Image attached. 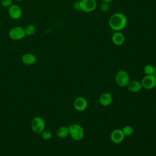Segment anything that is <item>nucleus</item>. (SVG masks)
I'll return each mask as SVG.
<instances>
[{
	"label": "nucleus",
	"instance_id": "obj_17",
	"mask_svg": "<svg viewBox=\"0 0 156 156\" xmlns=\"http://www.w3.org/2000/svg\"><path fill=\"white\" fill-rule=\"evenodd\" d=\"M122 132L124 135L125 136H130L133 134V129L132 127L130 126H124L122 129Z\"/></svg>",
	"mask_w": 156,
	"mask_h": 156
},
{
	"label": "nucleus",
	"instance_id": "obj_20",
	"mask_svg": "<svg viewBox=\"0 0 156 156\" xmlns=\"http://www.w3.org/2000/svg\"><path fill=\"white\" fill-rule=\"evenodd\" d=\"M100 9L101 10L102 12H107L108 11L109 9H110V5H109V3L108 2H103L100 6Z\"/></svg>",
	"mask_w": 156,
	"mask_h": 156
},
{
	"label": "nucleus",
	"instance_id": "obj_13",
	"mask_svg": "<svg viewBox=\"0 0 156 156\" xmlns=\"http://www.w3.org/2000/svg\"><path fill=\"white\" fill-rule=\"evenodd\" d=\"M127 87L129 91L132 93H135L140 92L143 88L141 82H139L138 80H133L129 81Z\"/></svg>",
	"mask_w": 156,
	"mask_h": 156
},
{
	"label": "nucleus",
	"instance_id": "obj_10",
	"mask_svg": "<svg viewBox=\"0 0 156 156\" xmlns=\"http://www.w3.org/2000/svg\"><path fill=\"white\" fill-rule=\"evenodd\" d=\"M8 13L10 17L13 20H18L22 16V11L20 7L16 5H11L8 9Z\"/></svg>",
	"mask_w": 156,
	"mask_h": 156
},
{
	"label": "nucleus",
	"instance_id": "obj_8",
	"mask_svg": "<svg viewBox=\"0 0 156 156\" xmlns=\"http://www.w3.org/2000/svg\"><path fill=\"white\" fill-rule=\"evenodd\" d=\"M73 106L76 110L78 112H83L87 108L88 101L83 97H77L74 101Z\"/></svg>",
	"mask_w": 156,
	"mask_h": 156
},
{
	"label": "nucleus",
	"instance_id": "obj_23",
	"mask_svg": "<svg viewBox=\"0 0 156 156\" xmlns=\"http://www.w3.org/2000/svg\"><path fill=\"white\" fill-rule=\"evenodd\" d=\"M16 1H23V0H16Z\"/></svg>",
	"mask_w": 156,
	"mask_h": 156
},
{
	"label": "nucleus",
	"instance_id": "obj_21",
	"mask_svg": "<svg viewBox=\"0 0 156 156\" xmlns=\"http://www.w3.org/2000/svg\"><path fill=\"white\" fill-rule=\"evenodd\" d=\"M12 0H1V4L4 7H9L12 5Z\"/></svg>",
	"mask_w": 156,
	"mask_h": 156
},
{
	"label": "nucleus",
	"instance_id": "obj_5",
	"mask_svg": "<svg viewBox=\"0 0 156 156\" xmlns=\"http://www.w3.org/2000/svg\"><path fill=\"white\" fill-rule=\"evenodd\" d=\"M45 122L44 119L39 116L35 117L31 122V128L33 132L37 133H41L45 129Z\"/></svg>",
	"mask_w": 156,
	"mask_h": 156
},
{
	"label": "nucleus",
	"instance_id": "obj_19",
	"mask_svg": "<svg viewBox=\"0 0 156 156\" xmlns=\"http://www.w3.org/2000/svg\"><path fill=\"white\" fill-rule=\"evenodd\" d=\"M41 137L44 140H49L52 137V133L48 130H44L41 132Z\"/></svg>",
	"mask_w": 156,
	"mask_h": 156
},
{
	"label": "nucleus",
	"instance_id": "obj_18",
	"mask_svg": "<svg viewBox=\"0 0 156 156\" xmlns=\"http://www.w3.org/2000/svg\"><path fill=\"white\" fill-rule=\"evenodd\" d=\"M26 35H32L35 32V27L32 24H29L26 26L24 29Z\"/></svg>",
	"mask_w": 156,
	"mask_h": 156
},
{
	"label": "nucleus",
	"instance_id": "obj_16",
	"mask_svg": "<svg viewBox=\"0 0 156 156\" xmlns=\"http://www.w3.org/2000/svg\"><path fill=\"white\" fill-rule=\"evenodd\" d=\"M155 67L152 65H146L144 67V73L146 75H154Z\"/></svg>",
	"mask_w": 156,
	"mask_h": 156
},
{
	"label": "nucleus",
	"instance_id": "obj_15",
	"mask_svg": "<svg viewBox=\"0 0 156 156\" xmlns=\"http://www.w3.org/2000/svg\"><path fill=\"white\" fill-rule=\"evenodd\" d=\"M57 135L60 138H66L69 135V129L66 126H61L58 127L56 132Z\"/></svg>",
	"mask_w": 156,
	"mask_h": 156
},
{
	"label": "nucleus",
	"instance_id": "obj_1",
	"mask_svg": "<svg viewBox=\"0 0 156 156\" xmlns=\"http://www.w3.org/2000/svg\"><path fill=\"white\" fill-rule=\"evenodd\" d=\"M127 24L126 16L122 13H115L112 14L109 20L108 24L110 27L115 31H121L125 28Z\"/></svg>",
	"mask_w": 156,
	"mask_h": 156
},
{
	"label": "nucleus",
	"instance_id": "obj_11",
	"mask_svg": "<svg viewBox=\"0 0 156 156\" xmlns=\"http://www.w3.org/2000/svg\"><path fill=\"white\" fill-rule=\"evenodd\" d=\"M112 41L115 45L121 46L124 43V35L121 31H115L112 36Z\"/></svg>",
	"mask_w": 156,
	"mask_h": 156
},
{
	"label": "nucleus",
	"instance_id": "obj_4",
	"mask_svg": "<svg viewBox=\"0 0 156 156\" xmlns=\"http://www.w3.org/2000/svg\"><path fill=\"white\" fill-rule=\"evenodd\" d=\"M97 7L96 0H80L79 1V10L83 12H93Z\"/></svg>",
	"mask_w": 156,
	"mask_h": 156
},
{
	"label": "nucleus",
	"instance_id": "obj_6",
	"mask_svg": "<svg viewBox=\"0 0 156 156\" xmlns=\"http://www.w3.org/2000/svg\"><path fill=\"white\" fill-rule=\"evenodd\" d=\"M141 83L143 88L146 90H151L156 87V77L154 75H146L141 80Z\"/></svg>",
	"mask_w": 156,
	"mask_h": 156
},
{
	"label": "nucleus",
	"instance_id": "obj_14",
	"mask_svg": "<svg viewBox=\"0 0 156 156\" xmlns=\"http://www.w3.org/2000/svg\"><path fill=\"white\" fill-rule=\"evenodd\" d=\"M22 62L26 65H31L37 62V57L31 53H26L22 56Z\"/></svg>",
	"mask_w": 156,
	"mask_h": 156
},
{
	"label": "nucleus",
	"instance_id": "obj_12",
	"mask_svg": "<svg viewBox=\"0 0 156 156\" xmlns=\"http://www.w3.org/2000/svg\"><path fill=\"white\" fill-rule=\"evenodd\" d=\"M112 96L110 93L105 92L102 93L99 98V103L104 107H107L110 105L112 102Z\"/></svg>",
	"mask_w": 156,
	"mask_h": 156
},
{
	"label": "nucleus",
	"instance_id": "obj_2",
	"mask_svg": "<svg viewBox=\"0 0 156 156\" xmlns=\"http://www.w3.org/2000/svg\"><path fill=\"white\" fill-rule=\"evenodd\" d=\"M69 135L75 141H79L83 139L84 136V130L83 127L79 124H73L68 127Z\"/></svg>",
	"mask_w": 156,
	"mask_h": 156
},
{
	"label": "nucleus",
	"instance_id": "obj_24",
	"mask_svg": "<svg viewBox=\"0 0 156 156\" xmlns=\"http://www.w3.org/2000/svg\"><path fill=\"white\" fill-rule=\"evenodd\" d=\"M155 77H156V74H155Z\"/></svg>",
	"mask_w": 156,
	"mask_h": 156
},
{
	"label": "nucleus",
	"instance_id": "obj_3",
	"mask_svg": "<svg viewBox=\"0 0 156 156\" xmlns=\"http://www.w3.org/2000/svg\"><path fill=\"white\" fill-rule=\"evenodd\" d=\"M115 79L116 84L120 87H127L130 81L129 74L126 71L123 69L119 70L116 73Z\"/></svg>",
	"mask_w": 156,
	"mask_h": 156
},
{
	"label": "nucleus",
	"instance_id": "obj_7",
	"mask_svg": "<svg viewBox=\"0 0 156 156\" xmlns=\"http://www.w3.org/2000/svg\"><path fill=\"white\" fill-rule=\"evenodd\" d=\"M9 35L10 38L13 40H20L25 37L26 33L23 27L16 26L12 28L10 30Z\"/></svg>",
	"mask_w": 156,
	"mask_h": 156
},
{
	"label": "nucleus",
	"instance_id": "obj_9",
	"mask_svg": "<svg viewBox=\"0 0 156 156\" xmlns=\"http://www.w3.org/2000/svg\"><path fill=\"white\" fill-rule=\"evenodd\" d=\"M124 138L125 136L122 132V129H116L113 130L110 135V140L115 144L121 143V142L123 141Z\"/></svg>",
	"mask_w": 156,
	"mask_h": 156
},
{
	"label": "nucleus",
	"instance_id": "obj_22",
	"mask_svg": "<svg viewBox=\"0 0 156 156\" xmlns=\"http://www.w3.org/2000/svg\"><path fill=\"white\" fill-rule=\"evenodd\" d=\"M103 2H108V3H110L112 1V0H102Z\"/></svg>",
	"mask_w": 156,
	"mask_h": 156
}]
</instances>
